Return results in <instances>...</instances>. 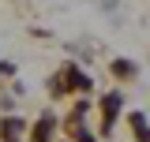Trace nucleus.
I'll use <instances>...</instances> for the list:
<instances>
[{
	"label": "nucleus",
	"instance_id": "nucleus-1",
	"mask_svg": "<svg viewBox=\"0 0 150 142\" xmlns=\"http://www.w3.org/2000/svg\"><path fill=\"white\" fill-rule=\"evenodd\" d=\"M116 108H120V93H109V97H105V105H101V112H105V127L112 124V116H116Z\"/></svg>",
	"mask_w": 150,
	"mask_h": 142
},
{
	"label": "nucleus",
	"instance_id": "nucleus-2",
	"mask_svg": "<svg viewBox=\"0 0 150 142\" xmlns=\"http://www.w3.org/2000/svg\"><path fill=\"white\" fill-rule=\"evenodd\" d=\"M131 131H135V135H139V142H150V127H146V120H143V116H139V112H135V116H131Z\"/></svg>",
	"mask_w": 150,
	"mask_h": 142
},
{
	"label": "nucleus",
	"instance_id": "nucleus-3",
	"mask_svg": "<svg viewBox=\"0 0 150 142\" xmlns=\"http://www.w3.org/2000/svg\"><path fill=\"white\" fill-rule=\"evenodd\" d=\"M49 135H53V116H45V120L38 124V131H34V142H45Z\"/></svg>",
	"mask_w": 150,
	"mask_h": 142
},
{
	"label": "nucleus",
	"instance_id": "nucleus-4",
	"mask_svg": "<svg viewBox=\"0 0 150 142\" xmlns=\"http://www.w3.org/2000/svg\"><path fill=\"white\" fill-rule=\"evenodd\" d=\"M19 131H23V124H19V120H4V138H8V142L19 138Z\"/></svg>",
	"mask_w": 150,
	"mask_h": 142
}]
</instances>
